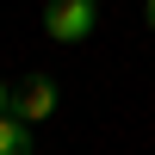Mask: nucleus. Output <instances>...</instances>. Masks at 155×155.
Returning a JSON list of instances; mask_svg holds the SVG:
<instances>
[{
	"instance_id": "f257e3e1",
	"label": "nucleus",
	"mask_w": 155,
	"mask_h": 155,
	"mask_svg": "<svg viewBox=\"0 0 155 155\" xmlns=\"http://www.w3.org/2000/svg\"><path fill=\"white\" fill-rule=\"evenodd\" d=\"M99 25V0H50L44 6V31L56 44H87Z\"/></svg>"
},
{
	"instance_id": "f03ea898",
	"label": "nucleus",
	"mask_w": 155,
	"mask_h": 155,
	"mask_svg": "<svg viewBox=\"0 0 155 155\" xmlns=\"http://www.w3.org/2000/svg\"><path fill=\"white\" fill-rule=\"evenodd\" d=\"M56 106H62L56 74H19V87H12V112H19L25 124H44Z\"/></svg>"
},
{
	"instance_id": "7ed1b4c3",
	"label": "nucleus",
	"mask_w": 155,
	"mask_h": 155,
	"mask_svg": "<svg viewBox=\"0 0 155 155\" xmlns=\"http://www.w3.org/2000/svg\"><path fill=\"white\" fill-rule=\"evenodd\" d=\"M0 155H31V124L19 112H0Z\"/></svg>"
},
{
	"instance_id": "20e7f679",
	"label": "nucleus",
	"mask_w": 155,
	"mask_h": 155,
	"mask_svg": "<svg viewBox=\"0 0 155 155\" xmlns=\"http://www.w3.org/2000/svg\"><path fill=\"white\" fill-rule=\"evenodd\" d=\"M0 112H12V87L6 81H0Z\"/></svg>"
},
{
	"instance_id": "39448f33",
	"label": "nucleus",
	"mask_w": 155,
	"mask_h": 155,
	"mask_svg": "<svg viewBox=\"0 0 155 155\" xmlns=\"http://www.w3.org/2000/svg\"><path fill=\"white\" fill-rule=\"evenodd\" d=\"M143 19H149V31H155V0H143Z\"/></svg>"
}]
</instances>
